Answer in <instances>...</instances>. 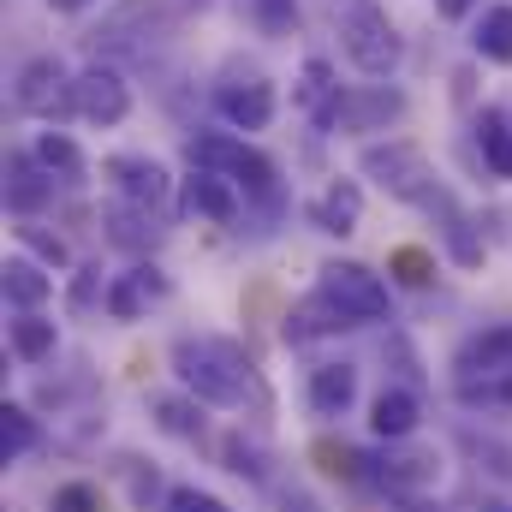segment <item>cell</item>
I'll return each mask as SVG.
<instances>
[{
  "mask_svg": "<svg viewBox=\"0 0 512 512\" xmlns=\"http://www.w3.org/2000/svg\"><path fill=\"white\" fill-rule=\"evenodd\" d=\"M417 417H423V405H417L411 387H382V393L370 399V429H376L382 441H405V435L417 429Z\"/></svg>",
  "mask_w": 512,
  "mask_h": 512,
  "instance_id": "obj_19",
  "label": "cell"
},
{
  "mask_svg": "<svg viewBox=\"0 0 512 512\" xmlns=\"http://www.w3.org/2000/svg\"><path fill=\"white\" fill-rule=\"evenodd\" d=\"M239 12L256 36H292L298 30V0H239Z\"/></svg>",
  "mask_w": 512,
  "mask_h": 512,
  "instance_id": "obj_28",
  "label": "cell"
},
{
  "mask_svg": "<svg viewBox=\"0 0 512 512\" xmlns=\"http://www.w3.org/2000/svg\"><path fill=\"white\" fill-rule=\"evenodd\" d=\"M471 48L489 60V66H512V6H489L471 30Z\"/></svg>",
  "mask_w": 512,
  "mask_h": 512,
  "instance_id": "obj_25",
  "label": "cell"
},
{
  "mask_svg": "<svg viewBox=\"0 0 512 512\" xmlns=\"http://www.w3.org/2000/svg\"><path fill=\"white\" fill-rule=\"evenodd\" d=\"M215 108H221V120L233 131H262L274 120V84L268 78H233V84H221L215 90Z\"/></svg>",
  "mask_w": 512,
  "mask_h": 512,
  "instance_id": "obj_12",
  "label": "cell"
},
{
  "mask_svg": "<svg viewBox=\"0 0 512 512\" xmlns=\"http://www.w3.org/2000/svg\"><path fill=\"white\" fill-rule=\"evenodd\" d=\"M167 512H227V507H221L209 489H191V483H185V489L167 495Z\"/></svg>",
  "mask_w": 512,
  "mask_h": 512,
  "instance_id": "obj_36",
  "label": "cell"
},
{
  "mask_svg": "<svg viewBox=\"0 0 512 512\" xmlns=\"http://www.w3.org/2000/svg\"><path fill=\"white\" fill-rule=\"evenodd\" d=\"M483 512H512L507 501H483Z\"/></svg>",
  "mask_w": 512,
  "mask_h": 512,
  "instance_id": "obj_39",
  "label": "cell"
},
{
  "mask_svg": "<svg viewBox=\"0 0 512 512\" xmlns=\"http://www.w3.org/2000/svg\"><path fill=\"white\" fill-rule=\"evenodd\" d=\"M0 286H6V304H18V310H42V304H48V292H54V280H48L30 256H6Z\"/></svg>",
  "mask_w": 512,
  "mask_h": 512,
  "instance_id": "obj_22",
  "label": "cell"
},
{
  "mask_svg": "<svg viewBox=\"0 0 512 512\" xmlns=\"http://www.w3.org/2000/svg\"><path fill=\"white\" fill-rule=\"evenodd\" d=\"M173 370L203 405H245V393L256 387V364L233 340H179Z\"/></svg>",
  "mask_w": 512,
  "mask_h": 512,
  "instance_id": "obj_2",
  "label": "cell"
},
{
  "mask_svg": "<svg viewBox=\"0 0 512 512\" xmlns=\"http://www.w3.org/2000/svg\"><path fill=\"white\" fill-rule=\"evenodd\" d=\"M328 12H334V30H340V54H346L364 78H387V72L399 66L405 42H399L393 18H387L376 0H328Z\"/></svg>",
  "mask_w": 512,
  "mask_h": 512,
  "instance_id": "obj_3",
  "label": "cell"
},
{
  "mask_svg": "<svg viewBox=\"0 0 512 512\" xmlns=\"http://www.w3.org/2000/svg\"><path fill=\"white\" fill-rule=\"evenodd\" d=\"M453 393L471 411H512V322L483 328L453 358Z\"/></svg>",
  "mask_w": 512,
  "mask_h": 512,
  "instance_id": "obj_1",
  "label": "cell"
},
{
  "mask_svg": "<svg viewBox=\"0 0 512 512\" xmlns=\"http://www.w3.org/2000/svg\"><path fill=\"white\" fill-rule=\"evenodd\" d=\"M298 108H310L322 126L334 120V102H340V84H334V66L328 60H304V72H298Z\"/></svg>",
  "mask_w": 512,
  "mask_h": 512,
  "instance_id": "obj_23",
  "label": "cell"
},
{
  "mask_svg": "<svg viewBox=\"0 0 512 512\" xmlns=\"http://www.w3.org/2000/svg\"><path fill=\"white\" fill-rule=\"evenodd\" d=\"M78 114L90 120V126H120L131 114V84L114 72V66H84L78 72Z\"/></svg>",
  "mask_w": 512,
  "mask_h": 512,
  "instance_id": "obj_9",
  "label": "cell"
},
{
  "mask_svg": "<svg viewBox=\"0 0 512 512\" xmlns=\"http://www.w3.org/2000/svg\"><path fill=\"white\" fill-rule=\"evenodd\" d=\"M36 417L24 411V405H6V417H0V447H6V459H24L30 447H36Z\"/></svg>",
  "mask_w": 512,
  "mask_h": 512,
  "instance_id": "obj_30",
  "label": "cell"
},
{
  "mask_svg": "<svg viewBox=\"0 0 512 512\" xmlns=\"http://www.w3.org/2000/svg\"><path fill=\"white\" fill-rule=\"evenodd\" d=\"M310 221H316V233H334V239L358 233V221H364V191H358L352 179H334V185L310 203Z\"/></svg>",
  "mask_w": 512,
  "mask_h": 512,
  "instance_id": "obj_16",
  "label": "cell"
},
{
  "mask_svg": "<svg viewBox=\"0 0 512 512\" xmlns=\"http://www.w3.org/2000/svg\"><path fill=\"white\" fill-rule=\"evenodd\" d=\"M161 215H149V209H131V203H114L108 209V239L114 245H126V251H143V245H155L161 239V227H155Z\"/></svg>",
  "mask_w": 512,
  "mask_h": 512,
  "instance_id": "obj_26",
  "label": "cell"
},
{
  "mask_svg": "<svg viewBox=\"0 0 512 512\" xmlns=\"http://www.w3.org/2000/svg\"><path fill=\"white\" fill-rule=\"evenodd\" d=\"M30 155L42 161V173H54L60 185H78L84 173H90V161H84V149L66 137V131H42L36 143H30Z\"/></svg>",
  "mask_w": 512,
  "mask_h": 512,
  "instance_id": "obj_21",
  "label": "cell"
},
{
  "mask_svg": "<svg viewBox=\"0 0 512 512\" xmlns=\"http://www.w3.org/2000/svg\"><path fill=\"white\" fill-rule=\"evenodd\" d=\"M477 137H483V161H489L501 179H512V114L507 108H489V114L477 120Z\"/></svg>",
  "mask_w": 512,
  "mask_h": 512,
  "instance_id": "obj_27",
  "label": "cell"
},
{
  "mask_svg": "<svg viewBox=\"0 0 512 512\" xmlns=\"http://www.w3.org/2000/svg\"><path fill=\"white\" fill-rule=\"evenodd\" d=\"M346 328H358V322H352V316L322 292V286H316L292 316H286V340H298V346H304V340H322V334H346Z\"/></svg>",
  "mask_w": 512,
  "mask_h": 512,
  "instance_id": "obj_17",
  "label": "cell"
},
{
  "mask_svg": "<svg viewBox=\"0 0 512 512\" xmlns=\"http://www.w3.org/2000/svg\"><path fill=\"white\" fill-rule=\"evenodd\" d=\"M405 114V96L393 90V84H358V90H346L340 102H334V120L328 126L340 131H382L393 126Z\"/></svg>",
  "mask_w": 512,
  "mask_h": 512,
  "instance_id": "obj_10",
  "label": "cell"
},
{
  "mask_svg": "<svg viewBox=\"0 0 512 512\" xmlns=\"http://www.w3.org/2000/svg\"><path fill=\"white\" fill-rule=\"evenodd\" d=\"M161 24H167V12H161L155 0H120V6L102 18L96 48H149Z\"/></svg>",
  "mask_w": 512,
  "mask_h": 512,
  "instance_id": "obj_11",
  "label": "cell"
},
{
  "mask_svg": "<svg viewBox=\"0 0 512 512\" xmlns=\"http://www.w3.org/2000/svg\"><path fill=\"white\" fill-rule=\"evenodd\" d=\"M54 346H60V328H54L48 316L24 310V316L12 322V358H18V364H42V358H54Z\"/></svg>",
  "mask_w": 512,
  "mask_h": 512,
  "instance_id": "obj_24",
  "label": "cell"
},
{
  "mask_svg": "<svg viewBox=\"0 0 512 512\" xmlns=\"http://www.w3.org/2000/svg\"><path fill=\"white\" fill-rule=\"evenodd\" d=\"M435 477H441L435 453H405V459H387V471H382L387 489H423V483H435Z\"/></svg>",
  "mask_w": 512,
  "mask_h": 512,
  "instance_id": "obj_29",
  "label": "cell"
},
{
  "mask_svg": "<svg viewBox=\"0 0 512 512\" xmlns=\"http://www.w3.org/2000/svg\"><path fill=\"white\" fill-rule=\"evenodd\" d=\"M149 417L173 441H203V399L197 393H155L149 399Z\"/></svg>",
  "mask_w": 512,
  "mask_h": 512,
  "instance_id": "obj_20",
  "label": "cell"
},
{
  "mask_svg": "<svg viewBox=\"0 0 512 512\" xmlns=\"http://www.w3.org/2000/svg\"><path fill=\"white\" fill-rule=\"evenodd\" d=\"M316 286H322V292H328V298H334L352 322H358V328H364V322H382V316H387L382 274H376V268H364V262H328Z\"/></svg>",
  "mask_w": 512,
  "mask_h": 512,
  "instance_id": "obj_7",
  "label": "cell"
},
{
  "mask_svg": "<svg viewBox=\"0 0 512 512\" xmlns=\"http://www.w3.org/2000/svg\"><path fill=\"white\" fill-rule=\"evenodd\" d=\"M48 512H102V495L90 483H66V489H54Z\"/></svg>",
  "mask_w": 512,
  "mask_h": 512,
  "instance_id": "obj_35",
  "label": "cell"
},
{
  "mask_svg": "<svg viewBox=\"0 0 512 512\" xmlns=\"http://www.w3.org/2000/svg\"><path fill=\"white\" fill-rule=\"evenodd\" d=\"M227 471H239V477L262 483V477H268V465H262V447H256V441H245V435H227Z\"/></svg>",
  "mask_w": 512,
  "mask_h": 512,
  "instance_id": "obj_32",
  "label": "cell"
},
{
  "mask_svg": "<svg viewBox=\"0 0 512 512\" xmlns=\"http://www.w3.org/2000/svg\"><path fill=\"white\" fill-rule=\"evenodd\" d=\"M358 399V370L352 364H316L310 370V411L316 417H346Z\"/></svg>",
  "mask_w": 512,
  "mask_h": 512,
  "instance_id": "obj_18",
  "label": "cell"
},
{
  "mask_svg": "<svg viewBox=\"0 0 512 512\" xmlns=\"http://www.w3.org/2000/svg\"><path fill=\"white\" fill-rule=\"evenodd\" d=\"M6 203H12L18 221H30L42 203H54V173H42L36 155H12V167H6Z\"/></svg>",
  "mask_w": 512,
  "mask_h": 512,
  "instance_id": "obj_15",
  "label": "cell"
},
{
  "mask_svg": "<svg viewBox=\"0 0 512 512\" xmlns=\"http://www.w3.org/2000/svg\"><path fill=\"white\" fill-rule=\"evenodd\" d=\"M185 155H191V167H203V173H221L227 185H239V191H251V197H274V161L251 149L245 137H233V131H197L191 143H185Z\"/></svg>",
  "mask_w": 512,
  "mask_h": 512,
  "instance_id": "obj_5",
  "label": "cell"
},
{
  "mask_svg": "<svg viewBox=\"0 0 512 512\" xmlns=\"http://www.w3.org/2000/svg\"><path fill=\"white\" fill-rule=\"evenodd\" d=\"M18 239H24V245H30V251L42 256V262H48V268H66V239H54V233H42V227H36V221H24V227H18Z\"/></svg>",
  "mask_w": 512,
  "mask_h": 512,
  "instance_id": "obj_34",
  "label": "cell"
},
{
  "mask_svg": "<svg viewBox=\"0 0 512 512\" xmlns=\"http://www.w3.org/2000/svg\"><path fill=\"white\" fill-rule=\"evenodd\" d=\"M358 167H364V179H376L387 197H399V203H423V209L447 203V191L435 179V161L417 143H370Z\"/></svg>",
  "mask_w": 512,
  "mask_h": 512,
  "instance_id": "obj_4",
  "label": "cell"
},
{
  "mask_svg": "<svg viewBox=\"0 0 512 512\" xmlns=\"http://www.w3.org/2000/svg\"><path fill=\"white\" fill-rule=\"evenodd\" d=\"M387 274H393L399 286H429V280H435V256L423 251V245H399V251L387 256Z\"/></svg>",
  "mask_w": 512,
  "mask_h": 512,
  "instance_id": "obj_31",
  "label": "cell"
},
{
  "mask_svg": "<svg viewBox=\"0 0 512 512\" xmlns=\"http://www.w3.org/2000/svg\"><path fill=\"white\" fill-rule=\"evenodd\" d=\"M316 459H322V471H328V477H340V483H358V477H364V471H358L364 459H358L352 447H334V441H316Z\"/></svg>",
  "mask_w": 512,
  "mask_h": 512,
  "instance_id": "obj_33",
  "label": "cell"
},
{
  "mask_svg": "<svg viewBox=\"0 0 512 512\" xmlns=\"http://www.w3.org/2000/svg\"><path fill=\"white\" fill-rule=\"evenodd\" d=\"M48 6H54V12H90L96 0H48Z\"/></svg>",
  "mask_w": 512,
  "mask_h": 512,
  "instance_id": "obj_38",
  "label": "cell"
},
{
  "mask_svg": "<svg viewBox=\"0 0 512 512\" xmlns=\"http://www.w3.org/2000/svg\"><path fill=\"white\" fill-rule=\"evenodd\" d=\"M12 102H18V114H30V120H66V114H78V78H72L54 54H36V60L18 66Z\"/></svg>",
  "mask_w": 512,
  "mask_h": 512,
  "instance_id": "obj_6",
  "label": "cell"
},
{
  "mask_svg": "<svg viewBox=\"0 0 512 512\" xmlns=\"http://www.w3.org/2000/svg\"><path fill=\"white\" fill-rule=\"evenodd\" d=\"M155 298H167V274H161L155 262H137L131 274H120V280L102 292V304H108V316H114V322H137Z\"/></svg>",
  "mask_w": 512,
  "mask_h": 512,
  "instance_id": "obj_13",
  "label": "cell"
},
{
  "mask_svg": "<svg viewBox=\"0 0 512 512\" xmlns=\"http://www.w3.org/2000/svg\"><path fill=\"white\" fill-rule=\"evenodd\" d=\"M179 203H185V215H203V221H233V215H239V185H227L221 173L191 167V179H179Z\"/></svg>",
  "mask_w": 512,
  "mask_h": 512,
  "instance_id": "obj_14",
  "label": "cell"
},
{
  "mask_svg": "<svg viewBox=\"0 0 512 512\" xmlns=\"http://www.w3.org/2000/svg\"><path fill=\"white\" fill-rule=\"evenodd\" d=\"M108 185L120 191V203H131V209H149V215H167L173 209V173L161 167V161H149V155H114L108 167Z\"/></svg>",
  "mask_w": 512,
  "mask_h": 512,
  "instance_id": "obj_8",
  "label": "cell"
},
{
  "mask_svg": "<svg viewBox=\"0 0 512 512\" xmlns=\"http://www.w3.org/2000/svg\"><path fill=\"white\" fill-rule=\"evenodd\" d=\"M471 6H477V0H435V12H441V18H465Z\"/></svg>",
  "mask_w": 512,
  "mask_h": 512,
  "instance_id": "obj_37",
  "label": "cell"
}]
</instances>
